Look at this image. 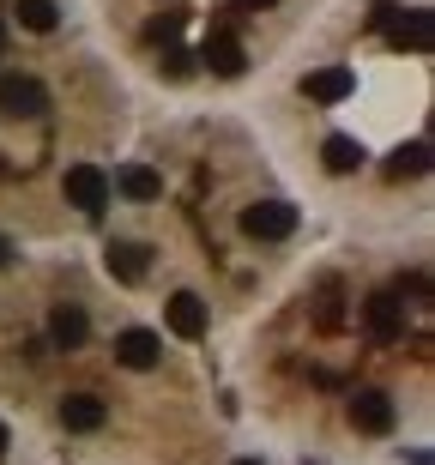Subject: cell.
<instances>
[{"label":"cell","mask_w":435,"mask_h":465,"mask_svg":"<svg viewBox=\"0 0 435 465\" xmlns=\"http://www.w3.org/2000/svg\"><path fill=\"white\" fill-rule=\"evenodd\" d=\"M0 115H13V121L49 115V91H43V79H31V73H0Z\"/></svg>","instance_id":"cell-1"},{"label":"cell","mask_w":435,"mask_h":465,"mask_svg":"<svg viewBox=\"0 0 435 465\" xmlns=\"http://www.w3.org/2000/svg\"><path fill=\"white\" fill-rule=\"evenodd\" d=\"M61 193H67V206H79L85 218H97V212L109 206V175L97 170V163H73V170L61 175Z\"/></svg>","instance_id":"cell-2"},{"label":"cell","mask_w":435,"mask_h":465,"mask_svg":"<svg viewBox=\"0 0 435 465\" xmlns=\"http://www.w3.org/2000/svg\"><path fill=\"white\" fill-rule=\"evenodd\" d=\"M291 230H296L291 200H254V206L242 212V236H254V242H284Z\"/></svg>","instance_id":"cell-3"},{"label":"cell","mask_w":435,"mask_h":465,"mask_svg":"<svg viewBox=\"0 0 435 465\" xmlns=\"http://www.w3.org/2000/svg\"><path fill=\"white\" fill-rule=\"evenodd\" d=\"M351 423L363 435H387L400 423V411H393V399H387L381 387H363V393H351Z\"/></svg>","instance_id":"cell-4"},{"label":"cell","mask_w":435,"mask_h":465,"mask_svg":"<svg viewBox=\"0 0 435 465\" xmlns=\"http://www.w3.org/2000/svg\"><path fill=\"white\" fill-rule=\"evenodd\" d=\"M104 266H109V278L140 284V278L152 272V248H145V242H109V248H104Z\"/></svg>","instance_id":"cell-5"},{"label":"cell","mask_w":435,"mask_h":465,"mask_svg":"<svg viewBox=\"0 0 435 465\" xmlns=\"http://www.w3.org/2000/svg\"><path fill=\"white\" fill-rule=\"evenodd\" d=\"M163 321H170L175 339H206V302L193 291H175L170 302H163Z\"/></svg>","instance_id":"cell-6"},{"label":"cell","mask_w":435,"mask_h":465,"mask_svg":"<svg viewBox=\"0 0 435 465\" xmlns=\"http://www.w3.org/2000/svg\"><path fill=\"white\" fill-rule=\"evenodd\" d=\"M115 362H122V369H157V362H163V339L145 332V327H127L122 339H115Z\"/></svg>","instance_id":"cell-7"},{"label":"cell","mask_w":435,"mask_h":465,"mask_svg":"<svg viewBox=\"0 0 435 465\" xmlns=\"http://www.w3.org/2000/svg\"><path fill=\"white\" fill-rule=\"evenodd\" d=\"M400 296L393 291H381V296H369L363 302V327H369V339H375V345H393V339H400Z\"/></svg>","instance_id":"cell-8"},{"label":"cell","mask_w":435,"mask_h":465,"mask_svg":"<svg viewBox=\"0 0 435 465\" xmlns=\"http://www.w3.org/2000/svg\"><path fill=\"white\" fill-rule=\"evenodd\" d=\"M200 61H206L212 73H218V79H242V67H248V49L242 43H236V36H206V49H200Z\"/></svg>","instance_id":"cell-9"},{"label":"cell","mask_w":435,"mask_h":465,"mask_svg":"<svg viewBox=\"0 0 435 465\" xmlns=\"http://www.w3.org/2000/svg\"><path fill=\"white\" fill-rule=\"evenodd\" d=\"M104 417H109V405H104L97 393H67V399H61V423H67L73 435L104 430Z\"/></svg>","instance_id":"cell-10"},{"label":"cell","mask_w":435,"mask_h":465,"mask_svg":"<svg viewBox=\"0 0 435 465\" xmlns=\"http://www.w3.org/2000/svg\"><path fill=\"white\" fill-rule=\"evenodd\" d=\"M393 49H411V54H430V36H435V18L423 13V6H411V13H400L393 25Z\"/></svg>","instance_id":"cell-11"},{"label":"cell","mask_w":435,"mask_h":465,"mask_svg":"<svg viewBox=\"0 0 435 465\" xmlns=\"http://www.w3.org/2000/svg\"><path fill=\"white\" fill-rule=\"evenodd\" d=\"M91 339V321H85V309H73V302H61V309L49 314V345L54 351H79Z\"/></svg>","instance_id":"cell-12"},{"label":"cell","mask_w":435,"mask_h":465,"mask_svg":"<svg viewBox=\"0 0 435 465\" xmlns=\"http://www.w3.org/2000/svg\"><path fill=\"white\" fill-rule=\"evenodd\" d=\"M302 91H309L314 104H345L351 91H357V73H351V67H321V73L302 79Z\"/></svg>","instance_id":"cell-13"},{"label":"cell","mask_w":435,"mask_h":465,"mask_svg":"<svg viewBox=\"0 0 435 465\" xmlns=\"http://www.w3.org/2000/svg\"><path fill=\"white\" fill-rule=\"evenodd\" d=\"M109 193H127V200H157V193H163V175L145 170V163H122V170H115V182H109Z\"/></svg>","instance_id":"cell-14"},{"label":"cell","mask_w":435,"mask_h":465,"mask_svg":"<svg viewBox=\"0 0 435 465\" xmlns=\"http://www.w3.org/2000/svg\"><path fill=\"white\" fill-rule=\"evenodd\" d=\"M321 157H327V170L332 175H351V170H363V139H351V134H332L327 145H321Z\"/></svg>","instance_id":"cell-15"},{"label":"cell","mask_w":435,"mask_h":465,"mask_svg":"<svg viewBox=\"0 0 435 465\" xmlns=\"http://www.w3.org/2000/svg\"><path fill=\"white\" fill-rule=\"evenodd\" d=\"M13 13H18V25H25V31H36V36H49L54 25H61V6H54V0H18Z\"/></svg>","instance_id":"cell-16"},{"label":"cell","mask_w":435,"mask_h":465,"mask_svg":"<svg viewBox=\"0 0 435 465\" xmlns=\"http://www.w3.org/2000/svg\"><path fill=\"white\" fill-rule=\"evenodd\" d=\"M430 170V139H411V145H400L393 152V163H387V175L393 182H405V175H423Z\"/></svg>","instance_id":"cell-17"},{"label":"cell","mask_w":435,"mask_h":465,"mask_svg":"<svg viewBox=\"0 0 435 465\" xmlns=\"http://www.w3.org/2000/svg\"><path fill=\"white\" fill-rule=\"evenodd\" d=\"M175 31H182V13H163V18H152V43H175Z\"/></svg>","instance_id":"cell-18"},{"label":"cell","mask_w":435,"mask_h":465,"mask_svg":"<svg viewBox=\"0 0 435 465\" xmlns=\"http://www.w3.org/2000/svg\"><path fill=\"white\" fill-rule=\"evenodd\" d=\"M163 73H170V79H188V73H193V54L188 49H163Z\"/></svg>","instance_id":"cell-19"},{"label":"cell","mask_w":435,"mask_h":465,"mask_svg":"<svg viewBox=\"0 0 435 465\" xmlns=\"http://www.w3.org/2000/svg\"><path fill=\"white\" fill-rule=\"evenodd\" d=\"M230 6H242V13H261V6H272V0H230Z\"/></svg>","instance_id":"cell-20"},{"label":"cell","mask_w":435,"mask_h":465,"mask_svg":"<svg viewBox=\"0 0 435 465\" xmlns=\"http://www.w3.org/2000/svg\"><path fill=\"white\" fill-rule=\"evenodd\" d=\"M6 448H13V430H6V423H0V465H6Z\"/></svg>","instance_id":"cell-21"},{"label":"cell","mask_w":435,"mask_h":465,"mask_svg":"<svg viewBox=\"0 0 435 465\" xmlns=\"http://www.w3.org/2000/svg\"><path fill=\"white\" fill-rule=\"evenodd\" d=\"M6 260H13V248H6V236H0V266H6Z\"/></svg>","instance_id":"cell-22"},{"label":"cell","mask_w":435,"mask_h":465,"mask_svg":"<svg viewBox=\"0 0 435 465\" xmlns=\"http://www.w3.org/2000/svg\"><path fill=\"white\" fill-rule=\"evenodd\" d=\"M0 49H6V25H0Z\"/></svg>","instance_id":"cell-23"},{"label":"cell","mask_w":435,"mask_h":465,"mask_svg":"<svg viewBox=\"0 0 435 465\" xmlns=\"http://www.w3.org/2000/svg\"><path fill=\"white\" fill-rule=\"evenodd\" d=\"M236 465H261V460H236Z\"/></svg>","instance_id":"cell-24"}]
</instances>
